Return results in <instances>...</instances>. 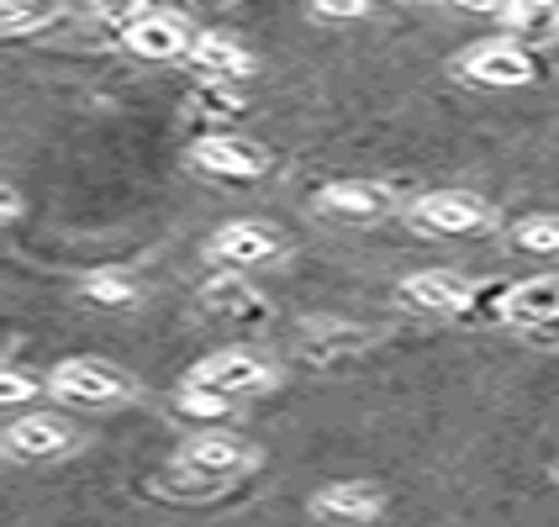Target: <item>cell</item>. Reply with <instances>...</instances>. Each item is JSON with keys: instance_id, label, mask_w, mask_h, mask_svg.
<instances>
[{"instance_id": "cell-22", "label": "cell", "mask_w": 559, "mask_h": 527, "mask_svg": "<svg viewBox=\"0 0 559 527\" xmlns=\"http://www.w3.org/2000/svg\"><path fill=\"white\" fill-rule=\"evenodd\" d=\"M43 391H48V380H37V374L0 370V402L5 406H22V402H32V396H43Z\"/></svg>"}, {"instance_id": "cell-15", "label": "cell", "mask_w": 559, "mask_h": 527, "mask_svg": "<svg viewBox=\"0 0 559 527\" xmlns=\"http://www.w3.org/2000/svg\"><path fill=\"white\" fill-rule=\"evenodd\" d=\"M201 307L217 311V316H233V322H264L270 316V301L243 275H212L201 285Z\"/></svg>"}, {"instance_id": "cell-21", "label": "cell", "mask_w": 559, "mask_h": 527, "mask_svg": "<svg viewBox=\"0 0 559 527\" xmlns=\"http://www.w3.org/2000/svg\"><path fill=\"white\" fill-rule=\"evenodd\" d=\"M175 406H180L186 417H201V422H222V417H233V406L238 402H227V396H217V391H201V385H180Z\"/></svg>"}, {"instance_id": "cell-1", "label": "cell", "mask_w": 559, "mask_h": 527, "mask_svg": "<svg viewBox=\"0 0 559 527\" xmlns=\"http://www.w3.org/2000/svg\"><path fill=\"white\" fill-rule=\"evenodd\" d=\"M253 465H259V454H253L238 433L206 428V433H190L186 443L175 448V465H169V480H164V486L212 496L222 486H233L238 475H249Z\"/></svg>"}, {"instance_id": "cell-19", "label": "cell", "mask_w": 559, "mask_h": 527, "mask_svg": "<svg viewBox=\"0 0 559 527\" xmlns=\"http://www.w3.org/2000/svg\"><path fill=\"white\" fill-rule=\"evenodd\" d=\"M80 296L91 307H106V311H122V307H138V285L117 270H95V275L80 279Z\"/></svg>"}, {"instance_id": "cell-9", "label": "cell", "mask_w": 559, "mask_h": 527, "mask_svg": "<svg viewBox=\"0 0 559 527\" xmlns=\"http://www.w3.org/2000/svg\"><path fill=\"white\" fill-rule=\"evenodd\" d=\"M412 221L428 227L438 238H465V232H486L497 212L491 201H480L475 190H428L417 206H412Z\"/></svg>"}, {"instance_id": "cell-3", "label": "cell", "mask_w": 559, "mask_h": 527, "mask_svg": "<svg viewBox=\"0 0 559 527\" xmlns=\"http://www.w3.org/2000/svg\"><path fill=\"white\" fill-rule=\"evenodd\" d=\"M280 370L264 359V354H253V348H217V354H206V359H195L186 370V385H201V391H217L227 402H243V396H264V391H275Z\"/></svg>"}, {"instance_id": "cell-14", "label": "cell", "mask_w": 559, "mask_h": 527, "mask_svg": "<svg viewBox=\"0 0 559 527\" xmlns=\"http://www.w3.org/2000/svg\"><path fill=\"white\" fill-rule=\"evenodd\" d=\"M507 322L528 327V333H544L559 322V275H533L518 279L507 290Z\"/></svg>"}, {"instance_id": "cell-24", "label": "cell", "mask_w": 559, "mask_h": 527, "mask_svg": "<svg viewBox=\"0 0 559 527\" xmlns=\"http://www.w3.org/2000/svg\"><path fill=\"white\" fill-rule=\"evenodd\" d=\"M0 206H5V212H0V217H5V221H16V217H22V190L11 185V180L0 185Z\"/></svg>"}, {"instance_id": "cell-11", "label": "cell", "mask_w": 559, "mask_h": 527, "mask_svg": "<svg viewBox=\"0 0 559 527\" xmlns=\"http://www.w3.org/2000/svg\"><path fill=\"white\" fill-rule=\"evenodd\" d=\"M195 37L201 32L190 27L180 11H148L138 27L127 32V53H138V59L148 63H169V59H190V48H195Z\"/></svg>"}, {"instance_id": "cell-23", "label": "cell", "mask_w": 559, "mask_h": 527, "mask_svg": "<svg viewBox=\"0 0 559 527\" xmlns=\"http://www.w3.org/2000/svg\"><path fill=\"white\" fill-rule=\"evenodd\" d=\"M359 16H370V5H365V0H343V5H311V22H359Z\"/></svg>"}, {"instance_id": "cell-20", "label": "cell", "mask_w": 559, "mask_h": 527, "mask_svg": "<svg viewBox=\"0 0 559 527\" xmlns=\"http://www.w3.org/2000/svg\"><path fill=\"white\" fill-rule=\"evenodd\" d=\"M512 243L523 253H559V217H523L512 227Z\"/></svg>"}, {"instance_id": "cell-10", "label": "cell", "mask_w": 559, "mask_h": 527, "mask_svg": "<svg viewBox=\"0 0 559 527\" xmlns=\"http://www.w3.org/2000/svg\"><path fill=\"white\" fill-rule=\"evenodd\" d=\"M396 301L406 311H428V316H465L475 301V285L454 270H417L396 285Z\"/></svg>"}, {"instance_id": "cell-4", "label": "cell", "mask_w": 559, "mask_h": 527, "mask_svg": "<svg viewBox=\"0 0 559 527\" xmlns=\"http://www.w3.org/2000/svg\"><path fill=\"white\" fill-rule=\"evenodd\" d=\"M460 80H475V85H528L533 74H538V59H533V48H523L518 37H480V43H469L460 59L449 63Z\"/></svg>"}, {"instance_id": "cell-17", "label": "cell", "mask_w": 559, "mask_h": 527, "mask_svg": "<svg viewBox=\"0 0 559 527\" xmlns=\"http://www.w3.org/2000/svg\"><path fill=\"white\" fill-rule=\"evenodd\" d=\"M249 111V95L233 91V85H195L186 95V122L195 127H227Z\"/></svg>"}, {"instance_id": "cell-6", "label": "cell", "mask_w": 559, "mask_h": 527, "mask_svg": "<svg viewBox=\"0 0 559 527\" xmlns=\"http://www.w3.org/2000/svg\"><path fill=\"white\" fill-rule=\"evenodd\" d=\"M311 212L343 221V227H370V221H385L396 212V190L380 185V180H333L311 195Z\"/></svg>"}, {"instance_id": "cell-2", "label": "cell", "mask_w": 559, "mask_h": 527, "mask_svg": "<svg viewBox=\"0 0 559 527\" xmlns=\"http://www.w3.org/2000/svg\"><path fill=\"white\" fill-rule=\"evenodd\" d=\"M48 396L63 406H85V411H106L138 396V380L106 359H63L48 370Z\"/></svg>"}, {"instance_id": "cell-16", "label": "cell", "mask_w": 559, "mask_h": 527, "mask_svg": "<svg viewBox=\"0 0 559 527\" xmlns=\"http://www.w3.org/2000/svg\"><path fill=\"white\" fill-rule=\"evenodd\" d=\"M507 37H518L523 48L528 43H559V0H528V5H491Z\"/></svg>"}, {"instance_id": "cell-12", "label": "cell", "mask_w": 559, "mask_h": 527, "mask_svg": "<svg viewBox=\"0 0 559 527\" xmlns=\"http://www.w3.org/2000/svg\"><path fill=\"white\" fill-rule=\"evenodd\" d=\"M186 63L201 74V85H238V80H249L253 69H259V59L233 32H201Z\"/></svg>"}, {"instance_id": "cell-5", "label": "cell", "mask_w": 559, "mask_h": 527, "mask_svg": "<svg viewBox=\"0 0 559 527\" xmlns=\"http://www.w3.org/2000/svg\"><path fill=\"white\" fill-rule=\"evenodd\" d=\"M0 448H5V459H16V465H53V459L80 448V433H74L63 417H53V411H22V417L5 422Z\"/></svg>"}, {"instance_id": "cell-13", "label": "cell", "mask_w": 559, "mask_h": 527, "mask_svg": "<svg viewBox=\"0 0 559 527\" xmlns=\"http://www.w3.org/2000/svg\"><path fill=\"white\" fill-rule=\"evenodd\" d=\"M385 512V496L370 480H338V486H322L311 496V517L317 523H374Z\"/></svg>"}, {"instance_id": "cell-8", "label": "cell", "mask_w": 559, "mask_h": 527, "mask_svg": "<svg viewBox=\"0 0 559 527\" xmlns=\"http://www.w3.org/2000/svg\"><path fill=\"white\" fill-rule=\"evenodd\" d=\"M190 164L206 169L212 180L243 185V180H259L270 169V148L253 143V137H238V132H206V137L190 143Z\"/></svg>"}, {"instance_id": "cell-18", "label": "cell", "mask_w": 559, "mask_h": 527, "mask_svg": "<svg viewBox=\"0 0 559 527\" xmlns=\"http://www.w3.org/2000/svg\"><path fill=\"white\" fill-rule=\"evenodd\" d=\"M74 22V11L63 5H0V37H32V32H53Z\"/></svg>"}, {"instance_id": "cell-25", "label": "cell", "mask_w": 559, "mask_h": 527, "mask_svg": "<svg viewBox=\"0 0 559 527\" xmlns=\"http://www.w3.org/2000/svg\"><path fill=\"white\" fill-rule=\"evenodd\" d=\"M533 338H538V343H559V322H555V327H544V333H533Z\"/></svg>"}, {"instance_id": "cell-7", "label": "cell", "mask_w": 559, "mask_h": 527, "mask_svg": "<svg viewBox=\"0 0 559 527\" xmlns=\"http://www.w3.org/2000/svg\"><path fill=\"white\" fill-rule=\"evenodd\" d=\"M285 253V238H280L270 221H227L206 238V259L222 264L227 275H243V270H264Z\"/></svg>"}]
</instances>
